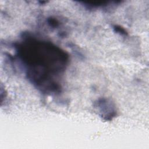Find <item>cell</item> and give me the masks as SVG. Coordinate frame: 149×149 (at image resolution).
<instances>
[{
  "mask_svg": "<svg viewBox=\"0 0 149 149\" xmlns=\"http://www.w3.org/2000/svg\"><path fill=\"white\" fill-rule=\"evenodd\" d=\"M16 47L32 83L44 91L58 92L61 88L58 79L68 63V54L51 42L32 38H27Z\"/></svg>",
  "mask_w": 149,
  "mask_h": 149,
  "instance_id": "1",
  "label": "cell"
}]
</instances>
